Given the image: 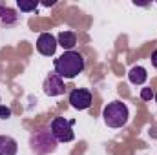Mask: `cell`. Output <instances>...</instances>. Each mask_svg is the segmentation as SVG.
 <instances>
[{"label": "cell", "mask_w": 157, "mask_h": 155, "mask_svg": "<svg viewBox=\"0 0 157 155\" xmlns=\"http://www.w3.org/2000/svg\"><path fill=\"white\" fill-rule=\"evenodd\" d=\"M84 66H86L84 57L78 51H64L53 62L55 73L60 78H75L78 73L84 71Z\"/></svg>", "instance_id": "obj_1"}, {"label": "cell", "mask_w": 157, "mask_h": 155, "mask_svg": "<svg viewBox=\"0 0 157 155\" xmlns=\"http://www.w3.org/2000/svg\"><path fill=\"white\" fill-rule=\"evenodd\" d=\"M57 144L59 142L53 137V133H51L49 128H40L37 131H33L31 137H29V146H31V150L37 155L53 153L57 150Z\"/></svg>", "instance_id": "obj_2"}, {"label": "cell", "mask_w": 157, "mask_h": 155, "mask_svg": "<svg viewBox=\"0 0 157 155\" xmlns=\"http://www.w3.org/2000/svg\"><path fill=\"white\" fill-rule=\"evenodd\" d=\"M128 106L121 100H112L104 106L102 110V119L108 128H122L128 122Z\"/></svg>", "instance_id": "obj_3"}, {"label": "cell", "mask_w": 157, "mask_h": 155, "mask_svg": "<svg viewBox=\"0 0 157 155\" xmlns=\"http://www.w3.org/2000/svg\"><path fill=\"white\" fill-rule=\"evenodd\" d=\"M73 124H75V120H68L64 117H55L51 120L49 130H51L53 137L57 139V142H71L75 139Z\"/></svg>", "instance_id": "obj_4"}, {"label": "cell", "mask_w": 157, "mask_h": 155, "mask_svg": "<svg viewBox=\"0 0 157 155\" xmlns=\"http://www.w3.org/2000/svg\"><path fill=\"white\" fill-rule=\"evenodd\" d=\"M68 100H70L71 108L82 112V110H88L91 106V93L88 89H84V88H75V89H71Z\"/></svg>", "instance_id": "obj_5"}, {"label": "cell", "mask_w": 157, "mask_h": 155, "mask_svg": "<svg viewBox=\"0 0 157 155\" xmlns=\"http://www.w3.org/2000/svg\"><path fill=\"white\" fill-rule=\"evenodd\" d=\"M57 37L51 35V33H40L39 40H37V51L44 57H53L55 51H57Z\"/></svg>", "instance_id": "obj_6"}, {"label": "cell", "mask_w": 157, "mask_h": 155, "mask_svg": "<svg viewBox=\"0 0 157 155\" xmlns=\"http://www.w3.org/2000/svg\"><path fill=\"white\" fill-rule=\"evenodd\" d=\"M44 93L48 95V97H59V95H62L64 93V89H66V86H64V80L59 77L55 71L53 73H49L46 80H44Z\"/></svg>", "instance_id": "obj_7"}, {"label": "cell", "mask_w": 157, "mask_h": 155, "mask_svg": "<svg viewBox=\"0 0 157 155\" xmlns=\"http://www.w3.org/2000/svg\"><path fill=\"white\" fill-rule=\"evenodd\" d=\"M57 42H59V46H60L62 49L73 51V47L77 46V35H75L73 31L64 29V31H60V33L57 35Z\"/></svg>", "instance_id": "obj_8"}, {"label": "cell", "mask_w": 157, "mask_h": 155, "mask_svg": "<svg viewBox=\"0 0 157 155\" xmlns=\"http://www.w3.org/2000/svg\"><path fill=\"white\" fill-rule=\"evenodd\" d=\"M18 144L9 135H0V155H17Z\"/></svg>", "instance_id": "obj_9"}, {"label": "cell", "mask_w": 157, "mask_h": 155, "mask_svg": "<svg viewBox=\"0 0 157 155\" xmlns=\"http://www.w3.org/2000/svg\"><path fill=\"white\" fill-rule=\"evenodd\" d=\"M128 80L132 84H135V86H141V84H144L148 80V73H146V70L143 66H133L128 71Z\"/></svg>", "instance_id": "obj_10"}, {"label": "cell", "mask_w": 157, "mask_h": 155, "mask_svg": "<svg viewBox=\"0 0 157 155\" xmlns=\"http://www.w3.org/2000/svg\"><path fill=\"white\" fill-rule=\"evenodd\" d=\"M0 22L6 24V26H11V24H17L18 22V15L15 9L7 7V6H0Z\"/></svg>", "instance_id": "obj_11"}, {"label": "cell", "mask_w": 157, "mask_h": 155, "mask_svg": "<svg viewBox=\"0 0 157 155\" xmlns=\"http://www.w3.org/2000/svg\"><path fill=\"white\" fill-rule=\"evenodd\" d=\"M17 6H18V9L20 11H24V13H29V11H35L37 9V2H26V0H18L17 2Z\"/></svg>", "instance_id": "obj_12"}, {"label": "cell", "mask_w": 157, "mask_h": 155, "mask_svg": "<svg viewBox=\"0 0 157 155\" xmlns=\"http://www.w3.org/2000/svg\"><path fill=\"white\" fill-rule=\"evenodd\" d=\"M154 97H155V93L152 91V88H143L141 89V99L143 100H152Z\"/></svg>", "instance_id": "obj_13"}, {"label": "cell", "mask_w": 157, "mask_h": 155, "mask_svg": "<svg viewBox=\"0 0 157 155\" xmlns=\"http://www.w3.org/2000/svg\"><path fill=\"white\" fill-rule=\"evenodd\" d=\"M11 117V110L7 106H2L0 104V119H9Z\"/></svg>", "instance_id": "obj_14"}, {"label": "cell", "mask_w": 157, "mask_h": 155, "mask_svg": "<svg viewBox=\"0 0 157 155\" xmlns=\"http://www.w3.org/2000/svg\"><path fill=\"white\" fill-rule=\"evenodd\" d=\"M152 66H154V68H157V49L152 53Z\"/></svg>", "instance_id": "obj_15"}, {"label": "cell", "mask_w": 157, "mask_h": 155, "mask_svg": "<svg viewBox=\"0 0 157 155\" xmlns=\"http://www.w3.org/2000/svg\"><path fill=\"white\" fill-rule=\"evenodd\" d=\"M155 100H157V93H155Z\"/></svg>", "instance_id": "obj_16"}]
</instances>
